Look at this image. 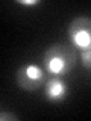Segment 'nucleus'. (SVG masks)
Instances as JSON below:
<instances>
[{"label":"nucleus","instance_id":"nucleus-6","mask_svg":"<svg viewBox=\"0 0 91 121\" xmlns=\"http://www.w3.org/2000/svg\"><path fill=\"white\" fill-rule=\"evenodd\" d=\"M20 117L14 115V113H9V112H2L0 113V121H18Z\"/></svg>","mask_w":91,"mask_h":121},{"label":"nucleus","instance_id":"nucleus-4","mask_svg":"<svg viewBox=\"0 0 91 121\" xmlns=\"http://www.w3.org/2000/svg\"><path fill=\"white\" fill-rule=\"evenodd\" d=\"M68 95V85L62 77H52L44 85V98L50 103H62Z\"/></svg>","mask_w":91,"mask_h":121},{"label":"nucleus","instance_id":"nucleus-2","mask_svg":"<svg viewBox=\"0 0 91 121\" xmlns=\"http://www.w3.org/2000/svg\"><path fill=\"white\" fill-rule=\"evenodd\" d=\"M67 36L70 45L76 52L91 48V18L76 17L67 27Z\"/></svg>","mask_w":91,"mask_h":121},{"label":"nucleus","instance_id":"nucleus-3","mask_svg":"<svg viewBox=\"0 0 91 121\" xmlns=\"http://www.w3.org/2000/svg\"><path fill=\"white\" fill-rule=\"evenodd\" d=\"M46 70L38 64H26L21 65L15 73V83L18 88L24 91H36L43 88L46 82Z\"/></svg>","mask_w":91,"mask_h":121},{"label":"nucleus","instance_id":"nucleus-5","mask_svg":"<svg viewBox=\"0 0 91 121\" xmlns=\"http://www.w3.org/2000/svg\"><path fill=\"white\" fill-rule=\"evenodd\" d=\"M81 53V64L85 70H90L91 71V48L88 50H82L79 52Z\"/></svg>","mask_w":91,"mask_h":121},{"label":"nucleus","instance_id":"nucleus-1","mask_svg":"<svg viewBox=\"0 0 91 121\" xmlns=\"http://www.w3.org/2000/svg\"><path fill=\"white\" fill-rule=\"evenodd\" d=\"M77 62L76 50L70 44H55L44 52L43 68L52 77H65Z\"/></svg>","mask_w":91,"mask_h":121},{"label":"nucleus","instance_id":"nucleus-7","mask_svg":"<svg viewBox=\"0 0 91 121\" xmlns=\"http://www.w3.org/2000/svg\"><path fill=\"white\" fill-rule=\"evenodd\" d=\"M17 3H20V5H26V6H32V5H38L40 0H17Z\"/></svg>","mask_w":91,"mask_h":121}]
</instances>
